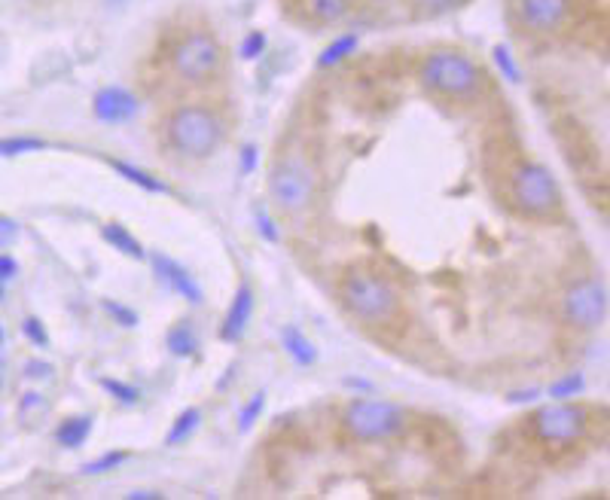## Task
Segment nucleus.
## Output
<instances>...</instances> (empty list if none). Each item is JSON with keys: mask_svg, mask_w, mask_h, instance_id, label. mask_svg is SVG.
<instances>
[{"mask_svg": "<svg viewBox=\"0 0 610 500\" xmlns=\"http://www.w3.org/2000/svg\"><path fill=\"white\" fill-rule=\"evenodd\" d=\"M165 138L180 156L208 159L223 144V119L205 104H183L168 116Z\"/></svg>", "mask_w": 610, "mask_h": 500, "instance_id": "obj_2", "label": "nucleus"}, {"mask_svg": "<svg viewBox=\"0 0 610 500\" xmlns=\"http://www.w3.org/2000/svg\"><path fill=\"white\" fill-rule=\"evenodd\" d=\"M562 315L577 330H598L607 318V290L598 278H580L565 290Z\"/></svg>", "mask_w": 610, "mask_h": 500, "instance_id": "obj_8", "label": "nucleus"}, {"mask_svg": "<svg viewBox=\"0 0 610 500\" xmlns=\"http://www.w3.org/2000/svg\"><path fill=\"white\" fill-rule=\"evenodd\" d=\"M199 424H202V412L199 409H183L177 418H174V424H171V430H168V436H165V443L168 446H177V443H183L187 440V436H193L196 430H199Z\"/></svg>", "mask_w": 610, "mask_h": 500, "instance_id": "obj_20", "label": "nucleus"}, {"mask_svg": "<svg viewBox=\"0 0 610 500\" xmlns=\"http://www.w3.org/2000/svg\"><path fill=\"white\" fill-rule=\"evenodd\" d=\"M589 427V415L583 406L574 403H553L534 409L531 415V433L543 443H574L586 433Z\"/></svg>", "mask_w": 610, "mask_h": 500, "instance_id": "obj_9", "label": "nucleus"}, {"mask_svg": "<svg viewBox=\"0 0 610 500\" xmlns=\"http://www.w3.org/2000/svg\"><path fill=\"white\" fill-rule=\"evenodd\" d=\"M516 16L534 34H556L571 16V0H516Z\"/></svg>", "mask_w": 610, "mask_h": 500, "instance_id": "obj_10", "label": "nucleus"}, {"mask_svg": "<svg viewBox=\"0 0 610 500\" xmlns=\"http://www.w3.org/2000/svg\"><path fill=\"white\" fill-rule=\"evenodd\" d=\"M342 302L360 324H388L397 315V290L376 272L354 269L342 281Z\"/></svg>", "mask_w": 610, "mask_h": 500, "instance_id": "obj_3", "label": "nucleus"}, {"mask_svg": "<svg viewBox=\"0 0 610 500\" xmlns=\"http://www.w3.org/2000/svg\"><path fill=\"white\" fill-rule=\"evenodd\" d=\"M492 58H495V65H498V71L507 77V83H513V86H519L525 77H522V71H519V65H516V58H513V52H510V46H495V52H492Z\"/></svg>", "mask_w": 610, "mask_h": 500, "instance_id": "obj_25", "label": "nucleus"}, {"mask_svg": "<svg viewBox=\"0 0 610 500\" xmlns=\"http://www.w3.org/2000/svg\"><path fill=\"white\" fill-rule=\"evenodd\" d=\"M89 433H92V415H71V418H65L55 427V440H58L61 449L74 452V449L86 446Z\"/></svg>", "mask_w": 610, "mask_h": 500, "instance_id": "obj_14", "label": "nucleus"}, {"mask_svg": "<svg viewBox=\"0 0 610 500\" xmlns=\"http://www.w3.org/2000/svg\"><path fill=\"white\" fill-rule=\"evenodd\" d=\"M583 391H586L583 372H571V375H565V379H559V382H553V385L546 388V394L553 397V400H568V397H577Z\"/></svg>", "mask_w": 610, "mask_h": 500, "instance_id": "obj_22", "label": "nucleus"}, {"mask_svg": "<svg viewBox=\"0 0 610 500\" xmlns=\"http://www.w3.org/2000/svg\"><path fill=\"white\" fill-rule=\"evenodd\" d=\"M342 424L360 443H382L403 433L406 409L391 400H354L345 406Z\"/></svg>", "mask_w": 610, "mask_h": 500, "instance_id": "obj_4", "label": "nucleus"}, {"mask_svg": "<svg viewBox=\"0 0 610 500\" xmlns=\"http://www.w3.org/2000/svg\"><path fill=\"white\" fill-rule=\"evenodd\" d=\"M25 375H28V379H49L52 366H49V363H28V366H25Z\"/></svg>", "mask_w": 610, "mask_h": 500, "instance_id": "obj_37", "label": "nucleus"}, {"mask_svg": "<svg viewBox=\"0 0 610 500\" xmlns=\"http://www.w3.org/2000/svg\"><path fill=\"white\" fill-rule=\"evenodd\" d=\"M101 388L116 400V403H122V406H135L138 400H141V394H138V388L135 385H129V382H119V379H101Z\"/></svg>", "mask_w": 610, "mask_h": 500, "instance_id": "obj_27", "label": "nucleus"}, {"mask_svg": "<svg viewBox=\"0 0 610 500\" xmlns=\"http://www.w3.org/2000/svg\"><path fill=\"white\" fill-rule=\"evenodd\" d=\"M101 308L107 311V318H113L119 327H126V330H135V327H138V321H141L135 308L122 305V302H116V299H104V302H101Z\"/></svg>", "mask_w": 610, "mask_h": 500, "instance_id": "obj_26", "label": "nucleus"}, {"mask_svg": "<svg viewBox=\"0 0 610 500\" xmlns=\"http://www.w3.org/2000/svg\"><path fill=\"white\" fill-rule=\"evenodd\" d=\"M153 275L165 284V287H171L177 296H183L187 299L190 305H199L202 299H205V290L199 287V281L183 269L177 260H171V257H165V254H153Z\"/></svg>", "mask_w": 610, "mask_h": 500, "instance_id": "obj_12", "label": "nucleus"}, {"mask_svg": "<svg viewBox=\"0 0 610 500\" xmlns=\"http://www.w3.org/2000/svg\"><path fill=\"white\" fill-rule=\"evenodd\" d=\"M315 193H318V174L299 156H287L269 171V196L278 208L290 214L309 211L315 202Z\"/></svg>", "mask_w": 610, "mask_h": 500, "instance_id": "obj_5", "label": "nucleus"}, {"mask_svg": "<svg viewBox=\"0 0 610 500\" xmlns=\"http://www.w3.org/2000/svg\"><path fill=\"white\" fill-rule=\"evenodd\" d=\"M22 333L28 336L31 345L49 348V330H46V324H43L40 318H25V321H22Z\"/></svg>", "mask_w": 610, "mask_h": 500, "instance_id": "obj_30", "label": "nucleus"}, {"mask_svg": "<svg viewBox=\"0 0 610 500\" xmlns=\"http://www.w3.org/2000/svg\"><path fill=\"white\" fill-rule=\"evenodd\" d=\"M257 162H260V150H257V144H244L241 153H238L241 174H254V171H257Z\"/></svg>", "mask_w": 610, "mask_h": 500, "instance_id": "obj_33", "label": "nucleus"}, {"mask_svg": "<svg viewBox=\"0 0 610 500\" xmlns=\"http://www.w3.org/2000/svg\"><path fill=\"white\" fill-rule=\"evenodd\" d=\"M345 388H357V391H373L370 382H363V379H345Z\"/></svg>", "mask_w": 610, "mask_h": 500, "instance_id": "obj_39", "label": "nucleus"}, {"mask_svg": "<svg viewBox=\"0 0 610 500\" xmlns=\"http://www.w3.org/2000/svg\"><path fill=\"white\" fill-rule=\"evenodd\" d=\"M357 34H342V37H336L321 55H318V68L321 71H327V68H336V65H342V61L348 58V55H354L357 52Z\"/></svg>", "mask_w": 610, "mask_h": 500, "instance_id": "obj_19", "label": "nucleus"}, {"mask_svg": "<svg viewBox=\"0 0 610 500\" xmlns=\"http://www.w3.org/2000/svg\"><path fill=\"white\" fill-rule=\"evenodd\" d=\"M4 296H7V287H4V281H0V302H4Z\"/></svg>", "mask_w": 610, "mask_h": 500, "instance_id": "obj_40", "label": "nucleus"}, {"mask_svg": "<svg viewBox=\"0 0 610 500\" xmlns=\"http://www.w3.org/2000/svg\"><path fill=\"white\" fill-rule=\"evenodd\" d=\"M351 4L354 0H309V10L321 22H336L351 10Z\"/></svg>", "mask_w": 610, "mask_h": 500, "instance_id": "obj_21", "label": "nucleus"}, {"mask_svg": "<svg viewBox=\"0 0 610 500\" xmlns=\"http://www.w3.org/2000/svg\"><path fill=\"white\" fill-rule=\"evenodd\" d=\"M171 68L183 83H208L223 68V46L208 31H190L174 43Z\"/></svg>", "mask_w": 610, "mask_h": 500, "instance_id": "obj_6", "label": "nucleus"}, {"mask_svg": "<svg viewBox=\"0 0 610 500\" xmlns=\"http://www.w3.org/2000/svg\"><path fill=\"white\" fill-rule=\"evenodd\" d=\"M126 461H129V452H126V449H113V452H107V455H101V458L83 464V473H86V476H101V473H110V470H116L119 464H126Z\"/></svg>", "mask_w": 610, "mask_h": 500, "instance_id": "obj_24", "label": "nucleus"}, {"mask_svg": "<svg viewBox=\"0 0 610 500\" xmlns=\"http://www.w3.org/2000/svg\"><path fill=\"white\" fill-rule=\"evenodd\" d=\"M537 397H540L537 388H528V391H510V394H507V403L519 406V403H534Z\"/></svg>", "mask_w": 610, "mask_h": 500, "instance_id": "obj_36", "label": "nucleus"}, {"mask_svg": "<svg viewBox=\"0 0 610 500\" xmlns=\"http://www.w3.org/2000/svg\"><path fill=\"white\" fill-rule=\"evenodd\" d=\"M263 409H266V391L254 394L248 403H244V409H241V415H238V430H241V433H251V430L257 427Z\"/></svg>", "mask_w": 610, "mask_h": 500, "instance_id": "obj_23", "label": "nucleus"}, {"mask_svg": "<svg viewBox=\"0 0 610 500\" xmlns=\"http://www.w3.org/2000/svg\"><path fill=\"white\" fill-rule=\"evenodd\" d=\"M513 199L516 205L531 214V217H549L562 208V190H559V180L553 177L546 165L540 162H525L513 171Z\"/></svg>", "mask_w": 610, "mask_h": 500, "instance_id": "obj_7", "label": "nucleus"}, {"mask_svg": "<svg viewBox=\"0 0 610 500\" xmlns=\"http://www.w3.org/2000/svg\"><path fill=\"white\" fill-rule=\"evenodd\" d=\"M19 238V223L0 214V247H10Z\"/></svg>", "mask_w": 610, "mask_h": 500, "instance_id": "obj_34", "label": "nucleus"}, {"mask_svg": "<svg viewBox=\"0 0 610 500\" xmlns=\"http://www.w3.org/2000/svg\"><path fill=\"white\" fill-rule=\"evenodd\" d=\"M110 168L122 177V180H129V183H135L138 190H144V193H168V186H165V180H159L156 174H150V171H144V168H138V165H132V162H122V159H110Z\"/></svg>", "mask_w": 610, "mask_h": 500, "instance_id": "obj_17", "label": "nucleus"}, {"mask_svg": "<svg viewBox=\"0 0 610 500\" xmlns=\"http://www.w3.org/2000/svg\"><path fill=\"white\" fill-rule=\"evenodd\" d=\"M141 110V101L135 92L122 89V86H107L101 92H95L92 98V113L98 122L107 125H122V122H132Z\"/></svg>", "mask_w": 610, "mask_h": 500, "instance_id": "obj_11", "label": "nucleus"}, {"mask_svg": "<svg viewBox=\"0 0 610 500\" xmlns=\"http://www.w3.org/2000/svg\"><path fill=\"white\" fill-rule=\"evenodd\" d=\"M126 497H129V500H159L162 494H159V491H147V488H135V491H129Z\"/></svg>", "mask_w": 610, "mask_h": 500, "instance_id": "obj_38", "label": "nucleus"}, {"mask_svg": "<svg viewBox=\"0 0 610 500\" xmlns=\"http://www.w3.org/2000/svg\"><path fill=\"white\" fill-rule=\"evenodd\" d=\"M254 308H257L254 290L248 284H241L238 293L229 302V311H226L223 327H220V339L223 342H238L244 336V330H248L251 318H254Z\"/></svg>", "mask_w": 610, "mask_h": 500, "instance_id": "obj_13", "label": "nucleus"}, {"mask_svg": "<svg viewBox=\"0 0 610 500\" xmlns=\"http://www.w3.org/2000/svg\"><path fill=\"white\" fill-rule=\"evenodd\" d=\"M421 86L452 101H476L485 92V74L476 61L458 49H437L418 68Z\"/></svg>", "mask_w": 610, "mask_h": 500, "instance_id": "obj_1", "label": "nucleus"}, {"mask_svg": "<svg viewBox=\"0 0 610 500\" xmlns=\"http://www.w3.org/2000/svg\"><path fill=\"white\" fill-rule=\"evenodd\" d=\"M461 4V0H412V10L418 13V16H443V13H449V10H455Z\"/></svg>", "mask_w": 610, "mask_h": 500, "instance_id": "obj_29", "label": "nucleus"}, {"mask_svg": "<svg viewBox=\"0 0 610 500\" xmlns=\"http://www.w3.org/2000/svg\"><path fill=\"white\" fill-rule=\"evenodd\" d=\"M19 275V263L13 260V257H7V254H0V281H13Z\"/></svg>", "mask_w": 610, "mask_h": 500, "instance_id": "obj_35", "label": "nucleus"}, {"mask_svg": "<svg viewBox=\"0 0 610 500\" xmlns=\"http://www.w3.org/2000/svg\"><path fill=\"white\" fill-rule=\"evenodd\" d=\"M263 52H266V34H263V31H254V34L244 37V43H241V58H244V61H254V58H260Z\"/></svg>", "mask_w": 610, "mask_h": 500, "instance_id": "obj_31", "label": "nucleus"}, {"mask_svg": "<svg viewBox=\"0 0 610 500\" xmlns=\"http://www.w3.org/2000/svg\"><path fill=\"white\" fill-rule=\"evenodd\" d=\"M43 147H46L43 138H4V141H0V156L13 159V156L34 153V150H43Z\"/></svg>", "mask_w": 610, "mask_h": 500, "instance_id": "obj_28", "label": "nucleus"}, {"mask_svg": "<svg viewBox=\"0 0 610 500\" xmlns=\"http://www.w3.org/2000/svg\"><path fill=\"white\" fill-rule=\"evenodd\" d=\"M101 235H104V241L110 244V247H116L119 254H126V257H132V260H138V263H144L147 260V250H144V244L122 226V223H107L104 229H101Z\"/></svg>", "mask_w": 610, "mask_h": 500, "instance_id": "obj_16", "label": "nucleus"}, {"mask_svg": "<svg viewBox=\"0 0 610 500\" xmlns=\"http://www.w3.org/2000/svg\"><path fill=\"white\" fill-rule=\"evenodd\" d=\"M4 339H7V330H4V327H0V345H4Z\"/></svg>", "mask_w": 610, "mask_h": 500, "instance_id": "obj_41", "label": "nucleus"}, {"mask_svg": "<svg viewBox=\"0 0 610 500\" xmlns=\"http://www.w3.org/2000/svg\"><path fill=\"white\" fill-rule=\"evenodd\" d=\"M165 348L171 357H180V360L196 357L199 354V336L190 324H177L165 333Z\"/></svg>", "mask_w": 610, "mask_h": 500, "instance_id": "obj_18", "label": "nucleus"}, {"mask_svg": "<svg viewBox=\"0 0 610 500\" xmlns=\"http://www.w3.org/2000/svg\"><path fill=\"white\" fill-rule=\"evenodd\" d=\"M254 223H257V232H260V238H266L269 244H278V241H281V232H278L275 220H272V217H269L266 211H257Z\"/></svg>", "mask_w": 610, "mask_h": 500, "instance_id": "obj_32", "label": "nucleus"}, {"mask_svg": "<svg viewBox=\"0 0 610 500\" xmlns=\"http://www.w3.org/2000/svg\"><path fill=\"white\" fill-rule=\"evenodd\" d=\"M281 345H284V351L299 363V366H312V363H318V345L305 336L299 327H284L281 330Z\"/></svg>", "mask_w": 610, "mask_h": 500, "instance_id": "obj_15", "label": "nucleus"}]
</instances>
